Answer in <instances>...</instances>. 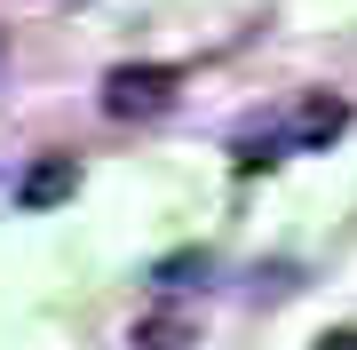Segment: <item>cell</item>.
I'll list each match as a JSON object with an SVG mask.
<instances>
[{
  "instance_id": "cell-1",
  "label": "cell",
  "mask_w": 357,
  "mask_h": 350,
  "mask_svg": "<svg viewBox=\"0 0 357 350\" xmlns=\"http://www.w3.org/2000/svg\"><path fill=\"white\" fill-rule=\"evenodd\" d=\"M175 88H183L175 64H112L103 72V112L112 119H159L175 104Z\"/></svg>"
},
{
  "instance_id": "cell-2",
  "label": "cell",
  "mask_w": 357,
  "mask_h": 350,
  "mask_svg": "<svg viewBox=\"0 0 357 350\" xmlns=\"http://www.w3.org/2000/svg\"><path fill=\"white\" fill-rule=\"evenodd\" d=\"M72 191H79V159L72 152H40L32 168H24V183H16V207H24V215H48V207H64Z\"/></svg>"
},
{
  "instance_id": "cell-3",
  "label": "cell",
  "mask_w": 357,
  "mask_h": 350,
  "mask_svg": "<svg viewBox=\"0 0 357 350\" xmlns=\"http://www.w3.org/2000/svg\"><path fill=\"white\" fill-rule=\"evenodd\" d=\"M342 128H349V104H342V96L318 88V96H302V104H294V152H326Z\"/></svg>"
},
{
  "instance_id": "cell-4",
  "label": "cell",
  "mask_w": 357,
  "mask_h": 350,
  "mask_svg": "<svg viewBox=\"0 0 357 350\" xmlns=\"http://www.w3.org/2000/svg\"><path fill=\"white\" fill-rule=\"evenodd\" d=\"M183 342H191L183 319H143V326H135V350H183Z\"/></svg>"
},
{
  "instance_id": "cell-5",
  "label": "cell",
  "mask_w": 357,
  "mask_h": 350,
  "mask_svg": "<svg viewBox=\"0 0 357 350\" xmlns=\"http://www.w3.org/2000/svg\"><path fill=\"white\" fill-rule=\"evenodd\" d=\"M191 271L206 279V255H175V263H159V286H191Z\"/></svg>"
},
{
  "instance_id": "cell-6",
  "label": "cell",
  "mask_w": 357,
  "mask_h": 350,
  "mask_svg": "<svg viewBox=\"0 0 357 350\" xmlns=\"http://www.w3.org/2000/svg\"><path fill=\"white\" fill-rule=\"evenodd\" d=\"M318 350H357V326H342V335H326Z\"/></svg>"
}]
</instances>
